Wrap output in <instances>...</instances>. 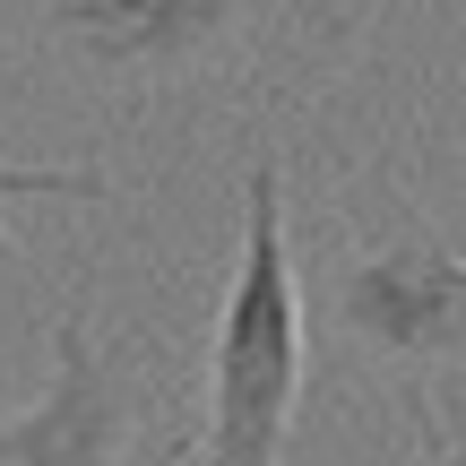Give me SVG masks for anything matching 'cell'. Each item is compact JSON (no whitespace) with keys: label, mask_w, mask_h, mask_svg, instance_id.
<instances>
[{"label":"cell","mask_w":466,"mask_h":466,"mask_svg":"<svg viewBox=\"0 0 466 466\" xmlns=\"http://www.w3.org/2000/svg\"><path fill=\"white\" fill-rule=\"evenodd\" d=\"M302 371H311V329H302V277L285 242V165L250 156L242 165V259L208 329V432L199 466H285V432L302 415Z\"/></svg>","instance_id":"obj_1"},{"label":"cell","mask_w":466,"mask_h":466,"mask_svg":"<svg viewBox=\"0 0 466 466\" xmlns=\"http://www.w3.org/2000/svg\"><path fill=\"white\" fill-rule=\"evenodd\" d=\"M337 329L406 380L466 363V242L406 217L389 242L354 250L337 277Z\"/></svg>","instance_id":"obj_2"},{"label":"cell","mask_w":466,"mask_h":466,"mask_svg":"<svg viewBox=\"0 0 466 466\" xmlns=\"http://www.w3.org/2000/svg\"><path fill=\"white\" fill-rule=\"evenodd\" d=\"M44 44L96 69H190L319 0H17Z\"/></svg>","instance_id":"obj_3"},{"label":"cell","mask_w":466,"mask_h":466,"mask_svg":"<svg viewBox=\"0 0 466 466\" xmlns=\"http://www.w3.org/2000/svg\"><path fill=\"white\" fill-rule=\"evenodd\" d=\"M0 466H130V389L86 311L52 319V380L35 406L0 415Z\"/></svg>","instance_id":"obj_4"},{"label":"cell","mask_w":466,"mask_h":466,"mask_svg":"<svg viewBox=\"0 0 466 466\" xmlns=\"http://www.w3.org/2000/svg\"><path fill=\"white\" fill-rule=\"evenodd\" d=\"M0 199H113V182L69 165H0Z\"/></svg>","instance_id":"obj_5"},{"label":"cell","mask_w":466,"mask_h":466,"mask_svg":"<svg viewBox=\"0 0 466 466\" xmlns=\"http://www.w3.org/2000/svg\"><path fill=\"white\" fill-rule=\"evenodd\" d=\"M147 466H173V450H165V458H147Z\"/></svg>","instance_id":"obj_6"},{"label":"cell","mask_w":466,"mask_h":466,"mask_svg":"<svg viewBox=\"0 0 466 466\" xmlns=\"http://www.w3.org/2000/svg\"><path fill=\"white\" fill-rule=\"evenodd\" d=\"M0 259H9V233H0Z\"/></svg>","instance_id":"obj_7"}]
</instances>
